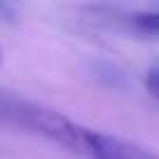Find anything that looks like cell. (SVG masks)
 <instances>
[{"label": "cell", "mask_w": 159, "mask_h": 159, "mask_svg": "<svg viewBox=\"0 0 159 159\" xmlns=\"http://www.w3.org/2000/svg\"><path fill=\"white\" fill-rule=\"evenodd\" d=\"M0 117L2 124L12 129H21L28 134L42 136V138L59 143L61 148L75 154L87 157V143H89V129L75 124L66 115L56 112L45 105L30 103V101L16 98L12 94H2L0 101Z\"/></svg>", "instance_id": "cell-1"}, {"label": "cell", "mask_w": 159, "mask_h": 159, "mask_svg": "<svg viewBox=\"0 0 159 159\" xmlns=\"http://www.w3.org/2000/svg\"><path fill=\"white\" fill-rule=\"evenodd\" d=\"M87 159H159V154L138 143L89 129Z\"/></svg>", "instance_id": "cell-2"}, {"label": "cell", "mask_w": 159, "mask_h": 159, "mask_svg": "<svg viewBox=\"0 0 159 159\" xmlns=\"http://www.w3.org/2000/svg\"><path fill=\"white\" fill-rule=\"evenodd\" d=\"M134 24L138 30L150 35H159V12H143L134 16Z\"/></svg>", "instance_id": "cell-3"}, {"label": "cell", "mask_w": 159, "mask_h": 159, "mask_svg": "<svg viewBox=\"0 0 159 159\" xmlns=\"http://www.w3.org/2000/svg\"><path fill=\"white\" fill-rule=\"evenodd\" d=\"M145 87H148L150 94L159 101V63L152 66V68H148V73H145Z\"/></svg>", "instance_id": "cell-4"}]
</instances>
